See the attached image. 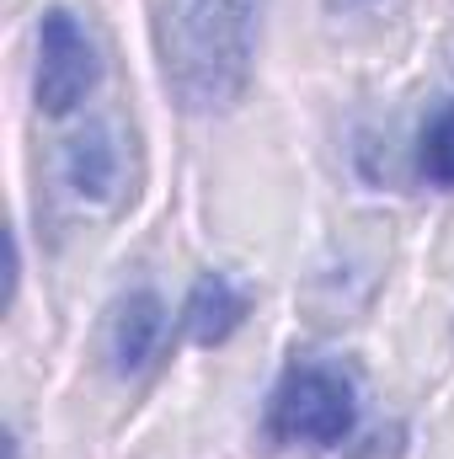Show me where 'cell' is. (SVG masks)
<instances>
[{
	"instance_id": "obj_1",
	"label": "cell",
	"mask_w": 454,
	"mask_h": 459,
	"mask_svg": "<svg viewBox=\"0 0 454 459\" xmlns=\"http://www.w3.org/2000/svg\"><path fill=\"white\" fill-rule=\"evenodd\" d=\"M262 0H171L161 16V59L188 113H220L251 81Z\"/></svg>"
},
{
	"instance_id": "obj_2",
	"label": "cell",
	"mask_w": 454,
	"mask_h": 459,
	"mask_svg": "<svg viewBox=\"0 0 454 459\" xmlns=\"http://www.w3.org/2000/svg\"><path fill=\"white\" fill-rule=\"evenodd\" d=\"M353 428H358V401H353L347 374L332 363H294L267 401V438L273 444L337 449Z\"/></svg>"
},
{
	"instance_id": "obj_3",
	"label": "cell",
	"mask_w": 454,
	"mask_h": 459,
	"mask_svg": "<svg viewBox=\"0 0 454 459\" xmlns=\"http://www.w3.org/2000/svg\"><path fill=\"white\" fill-rule=\"evenodd\" d=\"M97 81H102V59H97L92 32L65 5L43 11V27H38V108L48 117H65L97 91Z\"/></svg>"
},
{
	"instance_id": "obj_4",
	"label": "cell",
	"mask_w": 454,
	"mask_h": 459,
	"mask_svg": "<svg viewBox=\"0 0 454 459\" xmlns=\"http://www.w3.org/2000/svg\"><path fill=\"white\" fill-rule=\"evenodd\" d=\"M166 337V305L150 294V289H134L123 305L113 310V368L118 374H139L150 358H155V347Z\"/></svg>"
},
{
	"instance_id": "obj_5",
	"label": "cell",
	"mask_w": 454,
	"mask_h": 459,
	"mask_svg": "<svg viewBox=\"0 0 454 459\" xmlns=\"http://www.w3.org/2000/svg\"><path fill=\"white\" fill-rule=\"evenodd\" d=\"M246 321V294L230 283L225 273H204L182 305V332L198 347H220Z\"/></svg>"
},
{
	"instance_id": "obj_6",
	"label": "cell",
	"mask_w": 454,
	"mask_h": 459,
	"mask_svg": "<svg viewBox=\"0 0 454 459\" xmlns=\"http://www.w3.org/2000/svg\"><path fill=\"white\" fill-rule=\"evenodd\" d=\"M65 177H70V187H75L81 198H102V193H113L118 150L108 144V128H86V134L70 144V155H65Z\"/></svg>"
},
{
	"instance_id": "obj_7",
	"label": "cell",
	"mask_w": 454,
	"mask_h": 459,
	"mask_svg": "<svg viewBox=\"0 0 454 459\" xmlns=\"http://www.w3.org/2000/svg\"><path fill=\"white\" fill-rule=\"evenodd\" d=\"M417 166H423V177H428L433 187H454V102H444L439 113L428 117Z\"/></svg>"
}]
</instances>
